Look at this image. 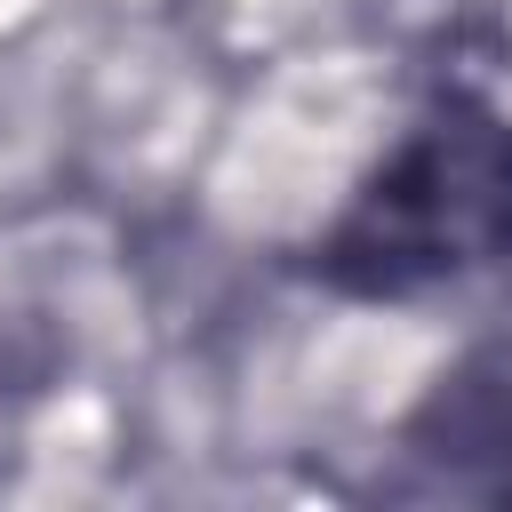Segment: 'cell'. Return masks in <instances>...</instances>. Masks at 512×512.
Listing matches in <instances>:
<instances>
[{
	"label": "cell",
	"instance_id": "1",
	"mask_svg": "<svg viewBox=\"0 0 512 512\" xmlns=\"http://www.w3.org/2000/svg\"><path fill=\"white\" fill-rule=\"evenodd\" d=\"M512 264V104L432 88L352 192L288 248V272L328 304H424Z\"/></svg>",
	"mask_w": 512,
	"mask_h": 512
},
{
	"label": "cell",
	"instance_id": "2",
	"mask_svg": "<svg viewBox=\"0 0 512 512\" xmlns=\"http://www.w3.org/2000/svg\"><path fill=\"white\" fill-rule=\"evenodd\" d=\"M416 488L512 504V344L456 352L392 432Z\"/></svg>",
	"mask_w": 512,
	"mask_h": 512
}]
</instances>
